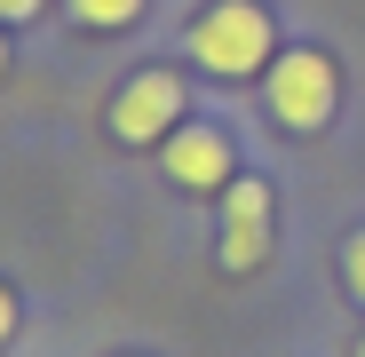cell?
<instances>
[{"instance_id":"cell-3","label":"cell","mask_w":365,"mask_h":357,"mask_svg":"<svg viewBox=\"0 0 365 357\" xmlns=\"http://www.w3.org/2000/svg\"><path fill=\"white\" fill-rule=\"evenodd\" d=\"M182 103H191V95H182V72H167V64H151V72H135L128 88H119L111 95V135L119 143H167L175 128H182Z\"/></svg>"},{"instance_id":"cell-9","label":"cell","mask_w":365,"mask_h":357,"mask_svg":"<svg viewBox=\"0 0 365 357\" xmlns=\"http://www.w3.org/2000/svg\"><path fill=\"white\" fill-rule=\"evenodd\" d=\"M9 333H16V294L0 286V341H9Z\"/></svg>"},{"instance_id":"cell-4","label":"cell","mask_w":365,"mask_h":357,"mask_svg":"<svg viewBox=\"0 0 365 357\" xmlns=\"http://www.w3.org/2000/svg\"><path fill=\"white\" fill-rule=\"evenodd\" d=\"M238 143L215 128V119H182V128L167 135V183L175 191H230L238 183Z\"/></svg>"},{"instance_id":"cell-5","label":"cell","mask_w":365,"mask_h":357,"mask_svg":"<svg viewBox=\"0 0 365 357\" xmlns=\"http://www.w3.org/2000/svg\"><path fill=\"white\" fill-rule=\"evenodd\" d=\"M222 270H262L270 254V183H255V175H238V183L222 191Z\"/></svg>"},{"instance_id":"cell-1","label":"cell","mask_w":365,"mask_h":357,"mask_svg":"<svg viewBox=\"0 0 365 357\" xmlns=\"http://www.w3.org/2000/svg\"><path fill=\"white\" fill-rule=\"evenodd\" d=\"M182 40H191V64L215 72V80H255V72L278 64V24H270L262 0H215V9L191 16Z\"/></svg>"},{"instance_id":"cell-10","label":"cell","mask_w":365,"mask_h":357,"mask_svg":"<svg viewBox=\"0 0 365 357\" xmlns=\"http://www.w3.org/2000/svg\"><path fill=\"white\" fill-rule=\"evenodd\" d=\"M349 357H365V333H357V349H349Z\"/></svg>"},{"instance_id":"cell-7","label":"cell","mask_w":365,"mask_h":357,"mask_svg":"<svg viewBox=\"0 0 365 357\" xmlns=\"http://www.w3.org/2000/svg\"><path fill=\"white\" fill-rule=\"evenodd\" d=\"M341 286H349V302H365V230L341 238Z\"/></svg>"},{"instance_id":"cell-2","label":"cell","mask_w":365,"mask_h":357,"mask_svg":"<svg viewBox=\"0 0 365 357\" xmlns=\"http://www.w3.org/2000/svg\"><path fill=\"white\" fill-rule=\"evenodd\" d=\"M262 103L286 135H318L334 103H341V72H334V56L326 48H278V64L262 72Z\"/></svg>"},{"instance_id":"cell-6","label":"cell","mask_w":365,"mask_h":357,"mask_svg":"<svg viewBox=\"0 0 365 357\" xmlns=\"http://www.w3.org/2000/svg\"><path fill=\"white\" fill-rule=\"evenodd\" d=\"M135 16H143V0H72V24H88V32H119Z\"/></svg>"},{"instance_id":"cell-8","label":"cell","mask_w":365,"mask_h":357,"mask_svg":"<svg viewBox=\"0 0 365 357\" xmlns=\"http://www.w3.org/2000/svg\"><path fill=\"white\" fill-rule=\"evenodd\" d=\"M48 0H0V24H24V16H40Z\"/></svg>"}]
</instances>
